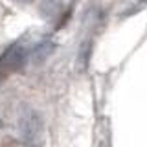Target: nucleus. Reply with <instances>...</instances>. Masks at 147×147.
Returning <instances> with one entry per match:
<instances>
[{"label":"nucleus","mask_w":147,"mask_h":147,"mask_svg":"<svg viewBox=\"0 0 147 147\" xmlns=\"http://www.w3.org/2000/svg\"><path fill=\"white\" fill-rule=\"evenodd\" d=\"M18 129H20V134L24 140H37L40 134V129H42V123H40L39 114L33 112V110H28L20 116V121H18Z\"/></svg>","instance_id":"f257e3e1"}]
</instances>
